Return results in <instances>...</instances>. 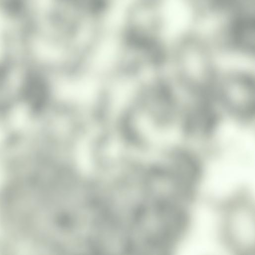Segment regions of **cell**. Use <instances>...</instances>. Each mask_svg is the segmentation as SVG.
Instances as JSON below:
<instances>
[{"label":"cell","mask_w":255,"mask_h":255,"mask_svg":"<svg viewBox=\"0 0 255 255\" xmlns=\"http://www.w3.org/2000/svg\"><path fill=\"white\" fill-rule=\"evenodd\" d=\"M216 98L236 120L251 121L255 111L254 78L243 72L228 74L218 81Z\"/></svg>","instance_id":"6da1fadb"},{"label":"cell","mask_w":255,"mask_h":255,"mask_svg":"<svg viewBox=\"0 0 255 255\" xmlns=\"http://www.w3.org/2000/svg\"><path fill=\"white\" fill-rule=\"evenodd\" d=\"M224 221L225 236L228 244L237 252L251 254L255 247L254 213L246 201L231 204Z\"/></svg>","instance_id":"7a4b0ae2"},{"label":"cell","mask_w":255,"mask_h":255,"mask_svg":"<svg viewBox=\"0 0 255 255\" xmlns=\"http://www.w3.org/2000/svg\"><path fill=\"white\" fill-rule=\"evenodd\" d=\"M215 100L209 98H191L183 121L184 132L192 137L206 136L215 130L218 116Z\"/></svg>","instance_id":"3957f363"}]
</instances>
